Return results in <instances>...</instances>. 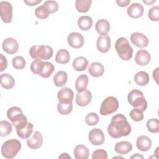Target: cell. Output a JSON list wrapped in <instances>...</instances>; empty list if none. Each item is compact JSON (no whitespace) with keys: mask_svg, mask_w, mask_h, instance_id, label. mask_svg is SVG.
<instances>
[{"mask_svg":"<svg viewBox=\"0 0 159 159\" xmlns=\"http://www.w3.org/2000/svg\"><path fill=\"white\" fill-rule=\"evenodd\" d=\"M109 135L114 139L128 136L131 132V126L127 118L122 114L114 115L107 127Z\"/></svg>","mask_w":159,"mask_h":159,"instance_id":"6da1fadb","label":"cell"},{"mask_svg":"<svg viewBox=\"0 0 159 159\" xmlns=\"http://www.w3.org/2000/svg\"><path fill=\"white\" fill-rule=\"evenodd\" d=\"M53 54L52 48L46 45H33L29 50V55L34 60H48L52 57Z\"/></svg>","mask_w":159,"mask_h":159,"instance_id":"7a4b0ae2","label":"cell"},{"mask_svg":"<svg viewBox=\"0 0 159 159\" xmlns=\"http://www.w3.org/2000/svg\"><path fill=\"white\" fill-rule=\"evenodd\" d=\"M21 148V143L19 140L11 139L5 141L1 146L2 155L7 159L13 158L16 156Z\"/></svg>","mask_w":159,"mask_h":159,"instance_id":"3957f363","label":"cell"},{"mask_svg":"<svg viewBox=\"0 0 159 159\" xmlns=\"http://www.w3.org/2000/svg\"><path fill=\"white\" fill-rule=\"evenodd\" d=\"M115 48L119 57L122 60L128 61L132 58L133 49L126 38H119L115 43Z\"/></svg>","mask_w":159,"mask_h":159,"instance_id":"277c9868","label":"cell"},{"mask_svg":"<svg viewBox=\"0 0 159 159\" xmlns=\"http://www.w3.org/2000/svg\"><path fill=\"white\" fill-rule=\"evenodd\" d=\"M129 104L134 108L145 111L147 108V102L144 98L143 93L137 89L129 92L127 96Z\"/></svg>","mask_w":159,"mask_h":159,"instance_id":"5b68a950","label":"cell"},{"mask_svg":"<svg viewBox=\"0 0 159 159\" xmlns=\"http://www.w3.org/2000/svg\"><path fill=\"white\" fill-rule=\"evenodd\" d=\"M119 107V102L114 96L107 97L101 103L100 114L102 116H107L116 112Z\"/></svg>","mask_w":159,"mask_h":159,"instance_id":"8992f818","label":"cell"},{"mask_svg":"<svg viewBox=\"0 0 159 159\" xmlns=\"http://www.w3.org/2000/svg\"><path fill=\"white\" fill-rule=\"evenodd\" d=\"M0 16L5 23H11L12 19V6L7 1L0 2Z\"/></svg>","mask_w":159,"mask_h":159,"instance_id":"52a82bcc","label":"cell"},{"mask_svg":"<svg viewBox=\"0 0 159 159\" xmlns=\"http://www.w3.org/2000/svg\"><path fill=\"white\" fill-rule=\"evenodd\" d=\"M88 139L92 145L97 146L101 145L104 142L105 136L103 132L101 129L94 128L89 131Z\"/></svg>","mask_w":159,"mask_h":159,"instance_id":"ba28073f","label":"cell"},{"mask_svg":"<svg viewBox=\"0 0 159 159\" xmlns=\"http://www.w3.org/2000/svg\"><path fill=\"white\" fill-rule=\"evenodd\" d=\"M26 143L27 146L33 150L40 148L43 144V137L39 131H35L31 137L27 139Z\"/></svg>","mask_w":159,"mask_h":159,"instance_id":"9c48e42d","label":"cell"},{"mask_svg":"<svg viewBox=\"0 0 159 159\" xmlns=\"http://www.w3.org/2000/svg\"><path fill=\"white\" fill-rule=\"evenodd\" d=\"M92 99V94L89 90H84L81 92H78L76 95V103L78 106L84 107L88 106Z\"/></svg>","mask_w":159,"mask_h":159,"instance_id":"30bf717a","label":"cell"},{"mask_svg":"<svg viewBox=\"0 0 159 159\" xmlns=\"http://www.w3.org/2000/svg\"><path fill=\"white\" fill-rule=\"evenodd\" d=\"M130 40L137 47L145 48L148 45V39L146 35L140 32H134L131 34Z\"/></svg>","mask_w":159,"mask_h":159,"instance_id":"8fae6325","label":"cell"},{"mask_svg":"<svg viewBox=\"0 0 159 159\" xmlns=\"http://www.w3.org/2000/svg\"><path fill=\"white\" fill-rule=\"evenodd\" d=\"M2 47L3 50L8 54H14L19 49L17 41L14 38H7L2 42Z\"/></svg>","mask_w":159,"mask_h":159,"instance_id":"7c38bea8","label":"cell"},{"mask_svg":"<svg viewBox=\"0 0 159 159\" xmlns=\"http://www.w3.org/2000/svg\"><path fill=\"white\" fill-rule=\"evenodd\" d=\"M70 46L75 48H80L84 45V39L82 35L78 32H71L67 37Z\"/></svg>","mask_w":159,"mask_h":159,"instance_id":"4fadbf2b","label":"cell"},{"mask_svg":"<svg viewBox=\"0 0 159 159\" xmlns=\"http://www.w3.org/2000/svg\"><path fill=\"white\" fill-rule=\"evenodd\" d=\"M73 97V91L68 87L62 88L57 93V98L60 102H72Z\"/></svg>","mask_w":159,"mask_h":159,"instance_id":"5bb4252c","label":"cell"},{"mask_svg":"<svg viewBox=\"0 0 159 159\" xmlns=\"http://www.w3.org/2000/svg\"><path fill=\"white\" fill-rule=\"evenodd\" d=\"M98 50L101 53L107 52L111 48V39L108 35L99 36L96 42Z\"/></svg>","mask_w":159,"mask_h":159,"instance_id":"9a60e30c","label":"cell"},{"mask_svg":"<svg viewBox=\"0 0 159 159\" xmlns=\"http://www.w3.org/2000/svg\"><path fill=\"white\" fill-rule=\"evenodd\" d=\"M144 12V8L141 4L135 2L131 4L127 9V14L132 18L140 17Z\"/></svg>","mask_w":159,"mask_h":159,"instance_id":"2e32d148","label":"cell"},{"mask_svg":"<svg viewBox=\"0 0 159 159\" xmlns=\"http://www.w3.org/2000/svg\"><path fill=\"white\" fill-rule=\"evenodd\" d=\"M151 60V56L148 52L145 50H139L135 56V63L140 66H145L148 64Z\"/></svg>","mask_w":159,"mask_h":159,"instance_id":"e0dca14e","label":"cell"},{"mask_svg":"<svg viewBox=\"0 0 159 159\" xmlns=\"http://www.w3.org/2000/svg\"><path fill=\"white\" fill-rule=\"evenodd\" d=\"M152 142L148 136L142 135L139 136L136 141V145L138 149L142 152H147L152 147Z\"/></svg>","mask_w":159,"mask_h":159,"instance_id":"ac0fdd59","label":"cell"},{"mask_svg":"<svg viewBox=\"0 0 159 159\" xmlns=\"http://www.w3.org/2000/svg\"><path fill=\"white\" fill-rule=\"evenodd\" d=\"M88 72L93 77H99L104 73V68L101 63L93 62L88 67Z\"/></svg>","mask_w":159,"mask_h":159,"instance_id":"d6986e66","label":"cell"},{"mask_svg":"<svg viewBox=\"0 0 159 159\" xmlns=\"http://www.w3.org/2000/svg\"><path fill=\"white\" fill-rule=\"evenodd\" d=\"M114 150L119 154L125 155L132 150V145L129 142L121 141L116 143Z\"/></svg>","mask_w":159,"mask_h":159,"instance_id":"ffe728a7","label":"cell"},{"mask_svg":"<svg viewBox=\"0 0 159 159\" xmlns=\"http://www.w3.org/2000/svg\"><path fill=\"white\" fill-rule=\"evenodd\" d=\"M95 29L99 35H106L110 30V24L107 20L101 19L96 22Z\"/></svg>","mask_w":159,"mask_h":159,"instance_id":"44dd1931","label":"cell"},{"mask_svg":"<svg viewBox=\"0 0 159 159\" xmlns=\"http://www.w3.org/2000/svg\"><path fill=\"white\" fill-rule=\"evenodd\" d=\"M1 85L6 89L12 88L15 84V80L12 76L8 73H4L0 76Z\"/></svg>","mask_w":159,"mask_h":159,"instance_id":"7402d4cb","label":"cell"},{"mask_svg":"<svg viewBox=\"0 0 159 159\" xmlns=\"http://www.w3.org/2000/svg\"><path fill=\"white\" fill-rule=\"evenodd\" d=\"M88 65V60L84 57H78L74 59L72 65L75 70L77 71H84Z\"/></svg>","mask_w":159,"mask_h":159,"instance_id":"603a6c76","label":"cell"},{"mask_svg":"<svg viewBox=\"0 0 159 159\" xmlns=\"http://www.w3.org/2000/svg\"><path fill=\"white\" fill-rule=\"evenodd\" d=\"M74 155L76 159H87L89 155V149L84 145H78L75 147Z\"/></svg>","mask_w":159,"mask_h":159,"instance_id":"cb8c5ba5","label":"cell"},{"mask_svg":"<svg viewBox=\"0 0 159 159\" xmlns=\"http://www.w3.org/2000/svg\"><path fill=\"white\" fill-rule=\"evenodd\" d=\"M89 81L88 76L86 75H81L75 81V88L78 92H81L86 89Z\"/></svg>","mask_w":159,"mask_h":159,"instance_id":"d4e9b609","label":"cell"},{"mask_svg":"<svg viewBox=\"0 0 159 159\" xmlns=\"http://www.w3.org/2000/svg\"><path fill=\"white\" fill-rule=\"evenodd\" d=\"M68 80V75L64 71H58L53 76V82L57 87H61L64 86Z\"/></svg>","mask_w":159,"mask_h":159,"instance_id":"484cf974","label":"cell"},{"mask_svg":"<svg viewBox=\"0 0 159 159\" xmlns=\"http://www.w3.org/2000/svg\"><path fill=\"white\" fill-rule=\"evenodd\" d=\"M150 80L148 74L143 71H140L137 72L134 76V81L139 86L147 85Z\"/></svg>","mask_w":159,"mask_h":159,"instance_id":"4316f807","label":"cell"},{"mask_svg":"<svg viewBox=\"0 0 159 159\" xmlns=\"http://www.w3.org/2000/svg\"><path fill=\"white\" fill-rule=\"evenodd\" d=\"M70 55L69 52L66 49H60L55 56V61L60 64H66L69 62Z\"/></svg>","mask_w":159,"mask_h":159,"instance_id":"83f0119b","label":"cell"},{"mask_svg":"<svg viewBox=\"0 0 159 159\" xmlns=\"http://www.w3.org/2000/svg\"><path fill=\"white\" fill-rule=\"evenodd\" d=\"M93 19L89 16H82L78 20V25L82 30H88L91 29Z\"/></svg>","mask_w":159,"mask_h":159,"instance_id":"f1b7e54d","label":"cell"},{"mask_svg":"<svg viewBox=\"0 0 159 159\" xmlns=\"http://www.w3.org/2000/svg\"><path fill=\"white\" fill-rule=\"evenodd\" d=\"M34 130V125L31 122H27V125L20 129H16V132L17 135L21 139H27L29 138Z\"/></svg>","mask_w":159,"mask_h":159,"instance_id":"f546056e","label":"cell"},{"mask_svg":"<svg viewBox=\"0 0 159 159\" xmlns=\"http://www.w3.org/2000/svg\"><path fill=\"white\" fill-rule=\"evenodd\" d=\"M91 3V0H76L75 7L79 12H87L89 10Z\"/></svg>","mask_w":159,"mask_h":159,"instance_id":"4dcf8cb0","label":"cell"},{"mask_svg":"<svg viewBox=\"0 0 159 159\" xmlns=\"http://www.w3.org/2000/svg\"><path fill=\"white\" fill-rule=\"evenodd\" d=\"M55 70V66L53 63L49 61H45L43 66L40 73V76L43 78H49Z\"/></svg>","mask_w":159,"mask_h":159,"instance_id":"1f68e13d","label":"cell"},{"mask_svg":"<svg viewBox=\"0 0 159 159\" xmlns=\"http://www.w3.org/2000/svg\"><path fill=\"white\" fill-rule=\"evenodd\" d=\"M73 109L72 102H60L57 104L58 112L61 115L69 114Z\"/></svg>","mask_w":159,"mask_h":159,"instance_id":"d6a6232c","label":"cell"},{"mask_svg":"<svg viewBox=\"0 0 159 159\" xmlns=\"http://www.w3.org/2000/svg\"><path fill=\"white\" fill-rule=\"evenodd\" d=\"M12 125L7 120H1L0 122V135L5 137L8 135L12 132Z\"/></svg>","mask_w":159,"mask_h":159,"instance_id":"836d02e7","label":"cell"},{"mask_svg":"<svg viewBox=\"0 0 159 159\" xmlns=\"http://www.w3.org/2000/svg\"><path fill=\"white\" fill-rule=\"evenodd\" d=\"M45 61H42V60H35L33 61L31 64H30V70L31 71L36 75H40L41 70L43 66Z\"/></svg>","mask_w":159,"mask_h":159,"instance_id":"e575fe53","label":"cell"},{"mask_svg":"<svg viewBox=\"0 0 159 159\" xmlns=\"http://www.w3.org/2000/svg\"><path fill=\"white\" fill-rule=\"evenodd\" d=\"M147 128L152 133H157L159 131V121L157 119H150L147 120Z\"/></svg>","mask_w":159,"mask_h":159,"instance_id":"d590c367","label":"cell"},{"mask_svg":"<svg viewBox=\"0 0 159 159\" xmlns=\"http://www.w3.org/2000/svg\"><path fill=\"white\" fill-rule=\"evenodd\" d=\"M12 64L13 67L17 70H22L25 66V60L21 56H16L12 58Z\"/></svg>","mask_w":159,"mask_h":159,"instance_id":"8d00e7d4","label":"cell"},{"mask_svg":"<svg viewBox=\"0 0 159 159\" xmlns=\"http://www.w3.org/2000/svg\"><path fill=\"white\" fill-rule=\"evenodd\" d=\"M35 14L37 17H38L40 19H47L50 13L47 9L43 6H40L37 7L35 10Z\"/></svg>","mask_w":159,"mask_h":159,"instance_id":"74e56055","label":"cell"},{"mask_svg":"<svg viewBox=\"0 0 159 159\" xmlns=\"http://www.w3.org/2000/svg\"><path fill=\"white\" fill-rule=\"evenodd\" d=\"M99 117L96 112H90L85 117V122L89 126L96 125L99 122Z\"/></svg>","mask_w":159,"mask_h":159,"instance_id":"f35d334b","label":"cell"},{"mask_svg":"<svg viewBox=\"0 0 159 159\" xmlns=\"http://www.w3.org/2000/svg\"><path fill=\"white\" fill-rule=\"evenodd\" d=\"M130 117L135 122H139V121H142L143 119L144 116L143 114V111L138 109L134 108V109L130 111Z\"/></svg>","mask_w":159,"mask_h":159,"instance_id":"ab89813d","label":"cell"},{"mask_svg":"<svg viewBox=\"0 0 159 159\" xmlns=\"http://www.w3.org/2000/svg\"><path fill=\"white\" fill-rule=\"evenodd\" d=\"M43 5L47 9L50 14H53L56 12L58 9V3L55 1H46L44 2Z\"/></svg>","mask_w":159,"mask_h":159,"instance_id":"60d3db41","label":"cell"},{"mask_svg":"<svg viewBox=\"0 0 159 159\" xmlns=\"http://www.w3.org/2000/svg\"><path fill=\"white\" fill-rule=\"evenodd\" d=\"M148 18L152 21H158L159 19V7L158 6H154L152 7L148 14Z\"/></svg>","mask_w":159,"mask_h":159,"instance_id":"b9f144b4","label":"cell"},{"mask_svg":"<svg viewBox=\"0 0 159 159\" xmlns=\"http://www.w3.org/2000/svg\"><path fill=\"white\" fill-rule=\"evenodd\" d=\"M93 159H107V154L106 150L103 149H98L93 152L92 154Z\"/></svg>","mask_w":159,"mask_h":159,"instance_id":"7bdbcfd3","label":"cell"},{"mask_svg":"<svg viewBox=\"0 0 159 159\" xmlns=\"http://www.w3.org/2000/svg\"><path fill=\"white\" fill-rule=\"evenodd\" d=\"M22 112V111L21 110V109L20 107H17V106H13V107H10L7 110V117L9 120H11L14 116H16L18 113H20Z\"/></svg>","mask_w":159,"mask_h":159,"instance_id":"ee69618b","label":"cell"},{"mask_svg":"<svg viewBox=\"0 0 159 159\" xmlns=\"http://www.w3.org/2000/svg\"><path fill=\"white\" fill-rule=\"evenodd\" d=\"M0 65H1L0 71H4L7 66V59L2 54H0Z\"/></svg>","mask_w":159,"mask_h":159,"instance_id":"f6af8a7d","label":"cell"},{"mask_svg":"<svg viewBox=\"0 0 159 159\" xmlns=\"http://www.w3.org/2000/svg\"><path fill=\"white\" fill-rule=\"evenodd\" d=\"M24 3H25L27 6H35L37 4H38L39 3L42 2V0H29V1H26L24 0Z\"/></svg>","mask_w":159,"mask_h":159,"instance_id":"bcb514c9","label":"cell"},{"mask_svg":"<svg viewBox=\"0 0 159 159\" xmlns=\"http://www.w3.org/2000/svg\"><path fill=\"white\" fill-rule=\"evenodd\" d=\"M130 2V0H117L116 3L118 4V6L120 7H126L129 4Z\"/></svg>","mask_w":159,"mask_h":159,"instance_id":"7dc6e473","label":"cell"},{"mask_svg":"<svg viewBox=\"0 0 159 159\" xmlns=\"http://www.w3.org/2000/svg\"><path fill=\"white\" fill-rule=\"evenodd\" d=\"M59 158H71V157L66 153H63L58 157Z\"/></svg>","mask_w":159,"mask_h":159,"instance_id":"c3c4849f","label":"cell"},{"mask_svg":"<svg viewBox=\"0 0 159 159\" xmlns=\"http://www.w3.org/2000/svg\"><path fill=\"white\" fill-rule=\"evenodd\" d=\"M130 158H142V159H143L144 157L142 155H140L139 153H135V154L132 155Z\"/></svg>","mask_w":159,"mask_h":159,"instance_id":"681fc988","label":"cell"},{"mask_svg":"<svg viewBox=\"0 0 159 159\" xmlns=\"http://www.w3.org/2000/svg\"><path fill=\"white\" fill-rule=\"evenodd\" d=\"M158 70H159V68H157L155 69V70L153 71V78L155 80V81H156V76L158 75Z\"/></svg>","mask_w":159,"mask_h":159,"instance_id":"f907efd6","label":"cell"},{"mask_svg":"<svg viewBox=\"0 0 159 159\" xmlns=\"http://www.w3.org/2000/svg\"><path fill=\"white\" fill-rule=\"evenodd\" d=\"M143 2L144 3H145L147 5H150V4H152L153 3L155 2H156V1H155V0H154V1L153 0V1H145V0H143Z\"/></svg>","mask_w":159,"mask_h":159,"instance_id":"816d5d0a","label":"cell"}]
</instances>
